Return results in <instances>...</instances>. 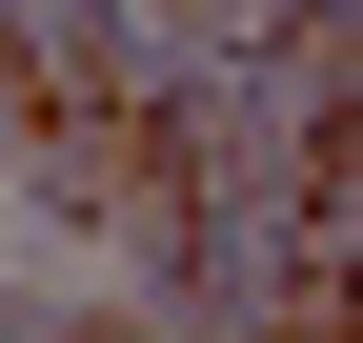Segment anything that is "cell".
Instances as JSON below:
<instances>
[{"mask_svg":"<svg viewBox=\"0 0 363 343\" xmlns=\"http://www.w3.org/2000/svg\"><path fill=\"white\" fill-rule=\"evenodd\" d=\"M40 182H61L81 223H121V242H182V121L162 101H81L61 142H40Z\"/></svg>","mask_w":363,"mask_h":343,"instance_id":"6da1fadb","label":"cell"},{"mask_svg":"<svg viewBox=\"0 0 363 343\" xmlns=\"http://www.w3.org/2000/svg\"><path fill=\"white\" fill-rule=\"evenodd\" d=\"M283 343H343V303H323V283H303V303H283Z\"/></svg>","mask_w":363,"mask_h":343,"instance_id":"7a4b0ae2","label":"cell"}]
</instances>
